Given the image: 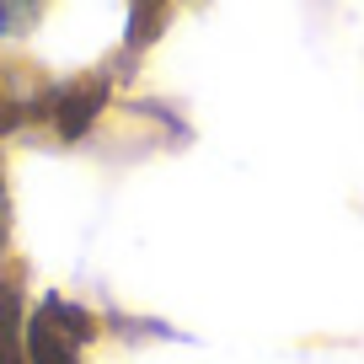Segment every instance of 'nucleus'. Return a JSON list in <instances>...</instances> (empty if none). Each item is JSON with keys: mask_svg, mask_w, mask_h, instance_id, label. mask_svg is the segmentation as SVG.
Here are the masks:
<instances>
[{"mask_svg": "<svg viewBox=\"0 0 364 364\" xmlns=\"http://www.w3.org/2000/svg\"><path fill=\"white\" fill-rule=\"evenodd\" d=\"M91 343V316L70 300H43L27 321V364H80V348Z\"/></svg>", "mask_w": 364, "mask_h": 364, "instance_id": "obj_1", "label": "nucleus"}, {"mask_svg": "<svg viewBox=\"0 0 364 364\" xmlns=\"http://www.w3.org/2000/svg\"><path fill=\"white\" fill-rule=\"evenodd\" d=\"M102 102H107V80H75V86H59L54 97H48L43 113L65 139H75V134H86V124L97 118Z\"/></svg>", "mask_w": 364, "mask_h": 364, "instance_id": "obj_2", "label": "nucleus"}, {"mask_svg": "<svg viewBox=\"0 0 364 364\" xmlns=\"http://www.w3.org/2000/svg\"><path fill=\"white\" fill-rule=\"evenodd\" d=\"M27 338H22V300L16 284H0V364H22Z\"/></svg>", "mask_w": 364, "mask_h": 364, "instance_id": "obj_3", "label": "nucleus"}, {"mask_svg": "<svg viewBox=\"0 0 364 364\" xmlns=\"http://www.w3.org/2000/svg\"><path fill=\"white\" fill-rule=\"evenodd\" d=\"M161 16H166V0H134V27H129V43H145L161 33Z\"/></svg>", "mask_w": 364, "mask_h": 364, "instance_id": "obj_4", "label": "nucleus"}, {"mask_svg": "<svg viewBox=\"0 0 364 364\" xmlns=\"http://www.w3.org/2000/svg\"><path fill=\"white\" fill-rule=\"evenodd\" d=\"M38 16V0H0V33H22Z\"/></svg>", "mask_w": 364, "mask_h": 364, "instance_id": "obj_5", "label": "nucleus"}, {"mask_svg": "<svg viewBox=\"0 0 364 364\" xmlns=\"http://www.w3.org/2000/svg\"><path fill=\"white\" fill-rule=\"evenodd\" d=\"M0 236H6V188H0Z\"/></svg>", "mask_w": 364, "mask_h": 364, "instance_id": "obj_6", "label": "nucleus"}]
</instances>
